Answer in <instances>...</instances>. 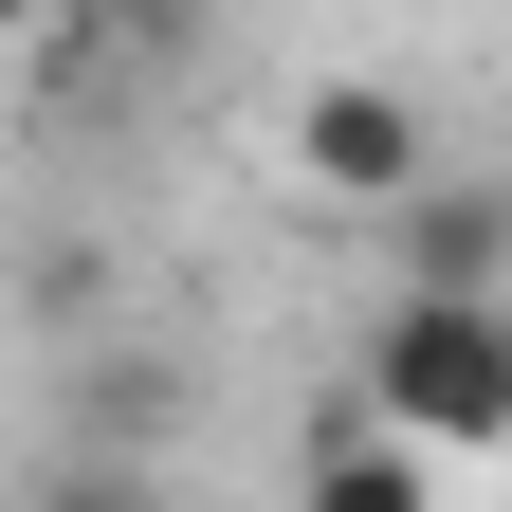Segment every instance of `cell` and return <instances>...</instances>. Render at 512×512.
<instances>
[{
    "instance_id": "8992f818",
    "label": "cell",
    "mask_w": 512,
    "mask_h": 512,
    "mask_svg": "<svg viewBox=\"0 0 512 512\" xmlns=\"http://www.w3.org/2000/svg\"><path fill=\"white\" fill-rule=\"evenodd\" d=\"M110 19H128V37H165V19H183V0H110Z\"/></svg>"
},
{
    "instance_id": "277c9868",
    "label": "cell",
    "mask_w": 512,
    "mask_h": 512,
    "mask_svg": "<svg viewBox=\"0 0 512 512\" xmlns=\"http://www.w3.org/2000/svg\"><path fill=\"white\" fill-rule=\"evenodd\" d=\"M384 256H403V293H494L512 275V183H421L384 220Z\"/></svg>"
},
{
    "instance_id": "7a4b0ae2",
    "label": "cell",
    "mask_w": 512,
    "mask_h": 512,
    "mask_svg": "<svg viewBox=\"0 0 512 512\" xmlns=\"http://www.w3.org/2000/svg\"><path fill=\"white\" fill-rule=\"evenodd\" d=\"M293 183H330L348 220H403L421 183H458V165H439V110H421V92L330 74V92H293Z\"/></svg>"
},
{
    "instance_id": "3957f363",
    "label": "cell",
    "mask_w": 512,
    "mask_h": 512,
    "mask_svg": "<svg viewBox=\"0 0 512 512\" xmlns=\"http://www.w3.org/2000/svg\"><path fill=\"white\" fill-rule=\"evenodd\" d=\"M293 512H439V458H421V439H384L366 384H348V403L311 421V458H293Z\"/></svg>"
},
{
    "instance_id": "5b68a950",
    "label": "cell",
    "mask_w": 512,
    "mask_h": 512,
    "mask_svg": "<svg viewBox=\"0 0 512 512\" xmlns=\"http://www.w3.org/2000/svg\"><path fill=\"white\" fill-rule=\"evenodd\" d=\"M19 512H165V458H128V439H55Z\"/></svg>"
},
{
    "instance_id": "6da1fadb",
    "label": "cell",
    "mask_w": 512,
    "mask_h": 512,
    "mask_svg": "<svg viewBox=\"0 0 512 512\" xmlns=\"http://www.w3.org/2000/svg\"><path fill=\"white\" fill-rule=\"evenodd\" d=\"M348 384L421 458H512V311L494 293H384V330H366Z\"/></svg>"
}]
</instances>
